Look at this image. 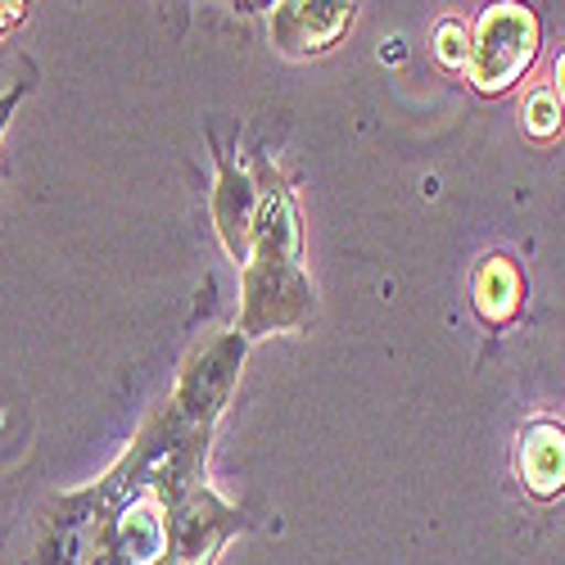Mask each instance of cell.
Masks as SVG:
<instances>
[{"mask_svg": "<svg viewBox=\"0 0 565 565\" xmlns=\"http://www.w3.org/2000/svg\"><path fill=\"white\" fill-rule=\"evenodd\" d=\"M480 90H507L534 60V19L521 6H498L480 19V36L470 45Z\"/></svg>", "mask_w": 565, "mask_h": 565, "instance_id": "1", "label": "cell"}, {"mask_svg": "<svg viewBox=\"0 0 565 565\" xmlns=\"http://www.w3.org/2000/svg\"><path fill=\"white\" fill-rule=\"evenodd\" d=\"M353 23V6H280L271 36L280 51H331L340 32Z\"/></svg>", "mask_w": 565, "mask_h": 565, "instance_id": "2", "label": "cell"}, {"mask_svg": "<svg viewBox=\"0 0 565 565\" xmlns=\"http://www.w3.org/2000/svg\"><path fill=\"white\" fill-rule=\"evenodd\" d=\"M521 470H525L530 493H539V498L561 493L565 489V430L547 426V420L534 426L521 448Z\"/></svg>", "mask_w": 565, "mask_h": 565, "instance_id": "3", "label": "cell"}, {"mask_svg": "<svg viewBox=\"0 0 565 565\" xmlns=\"http://www.w3.org/2000/svg\"><path fill=\"white\" fill-rule=\"evenodd\" d=\"M470 295H476V312L498 326V321H507L515 308H521V276H515V267L507 258H484Z\"/></svg>", "mask_w": 565, "mask_h": 565, "instance_id": "4", "label": "cell"}, {"mask_svg": "<svg viewBox=\"0 0 565 565\" xmlns=\"http://www.w3.org/2000/svg\"><path fill=\"white\" fill-rule=\"evenodd\" d=\"M525 127H530L534 136H552V131L561 127V109H556V100L547 96V90L530 96V105H525Z\"/></svg>", "mask_w": 565, "mask_h": 565, "instance_id": "5", "label": "cell"}, {"mask_svg": "<svg viewBox=\"0 0 565 565\" xmlns=\"http://www.w3.org/2000/svg\"><path fill=\"white\" fill-rule=\"evenodd\" d=\"M466 32L457 28V23H444L439 28V60L448 64V68H457V64H466Z\"/></svg>", "mask_w": 565, "mask_h": 565, "instance_id": "6", "label": "cell"}, {"mask_svg": "<svg viewBox=\"0 0 565 565\" xmlns=\"http://www.w3.org/2000/svg\"><path fill=\"white\" fill-rule=\"evenodd\" d=\"M23 90H28V86L19 82V86L10 90V96H0V131H6V122H10V114H14V105H19V96H23Z\"/></svg>", "mask_w": 565, "mask_h": 565, "instance_id": "7", "label": "cell"}, {"mask_svg": "<svg viewBox=\"0 0 565 565\" xmlns=\"http://www.w3.org/2000/svg\"><path fill=\"white\" fill-rule=\"evenodd\" d=\"M556 77H561V96H565V55H561V64H556Z\"/></svg>", "mask_w": 565, "mask_h": 565, "instance_id": "8", "label": "cell"}]
</instances>
